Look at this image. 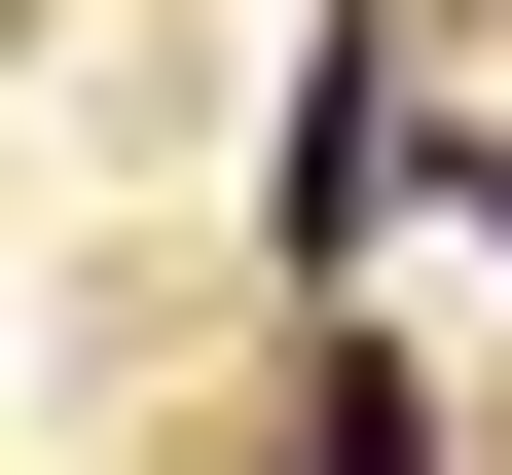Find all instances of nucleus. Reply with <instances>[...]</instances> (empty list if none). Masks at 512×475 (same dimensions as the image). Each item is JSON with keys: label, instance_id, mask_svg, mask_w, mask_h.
Instances as JSON below:
<instances>
[{"label": "nucleus", "instance_id": "f257e3e1", "mask_svg": "<svg viewBox=\"0 0 512 475\" xmlns=\"http://www.w3.org/2000/svg\"><path fill=\"white\" fill-rule=\"evenodd\" d=\"M256 475H439V402H403V366H330V402H293Z\"/></svg>", "mask_w": 512, "mask_h": 475}]
</instances>
